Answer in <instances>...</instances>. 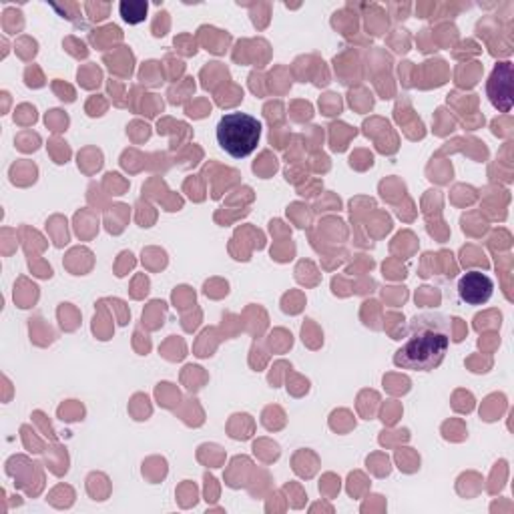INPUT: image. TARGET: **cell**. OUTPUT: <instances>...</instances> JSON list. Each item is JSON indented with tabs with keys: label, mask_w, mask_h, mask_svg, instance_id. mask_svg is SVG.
Segmentation results:
<instances>
[{
	"label": "cell",
	"mask_w": 514,
	"mask_h": 514,
	"mask_svg": "<svg viewBox=\"0 0 514 514\" xmlns=\"http://www.w3.org/2000/svg\"><path fill=\"white\" fill-rule=\"evenodd\" d=\"M450 348V320L440 312H422L406 324L394 364L408 372H432Z\"/></svg>",
	"instance_id": "6da1fadb"
},
{
	"label": "cell",
	"mask_w": 514,
	"mask_h": 514,
	"mask_svg": "<svg viewBox=\"0 0 514 514\" xmlns=\"http://www.w3.org/2000/svg\"><path fill=\"white\" fill-rule=\"evenodd\" d=\"M217 143L233 159H245L262 139V123L247 113H227L217 123Z\"/></svg>",
	"instance_id": "7a4b0ae2"
},
{
	"label": "cell",
	"mask_w": 514,
	"mask_h": 514,
	"mask_svg": "<svg viewBox=\"0 0 514 514\" xmlns=\"http://www.w3.org/2000/svg\"><path fill=\"white\" fill-rule=\"evenodd\" d=\"M494 293V282L488 273L470 270L458 280V298L468 305L487 303Z\"/></svg>",
	"instance_id": "3957f363"
},
{
	"label": "cell",
	"mask_w": 514,
	"mask_h": 514,
	"mask_svg": "<svg viewBox=\"0 0 514 514\" xmlns=\"http://www.w3.org/2000/svg\"><path fill=\"white\" fill-rule=\"evenodd\" d=\"M490 103L500 111H510L512 107V63H500L488 78Z\"/></svg>",
	"instance_id": "277c9868"
},
{
	"label": "cell",
	"mask_w": 514,
	"mask_h": 514,
	"mask_svg": "<svg viewBox=\"0 0 514 514\" xmlns=\"http://www.w3.org/2000/svg\"><path fill=\"white\" fill-rule=\"evenodd\" d=\"M147 11H149V5L143 3V0H123L118 5V13H121L123 21L128 25H139L147 18Z\"/></svg>",
	"instance_id": "5b68a950"
}]
</instances>
